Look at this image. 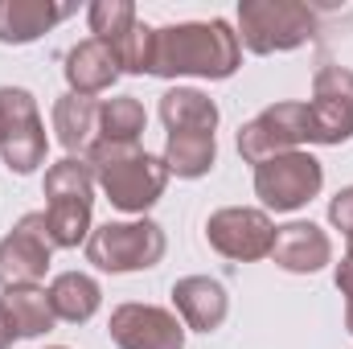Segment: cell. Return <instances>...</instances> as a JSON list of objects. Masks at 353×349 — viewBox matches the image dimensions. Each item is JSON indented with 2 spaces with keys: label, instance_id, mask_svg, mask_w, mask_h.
Segmentation results:
<instances>
[{
  "label": "cell",
  "instance_id": "cell-29",
  "mask_svg": "<svg viewBox=\"0 0 353 349\" xmlns=\"http://www.w3.org/2000/svg\"><path fill=\"white\" fill-rule=\"evenodd\" d=\"M345 329L353 333V292L345 296Z\"/></svg>",
  "mask_w": 353,
  "mask_h": 349
},
{
  "label": "cell",
  "instance_id": "cell-2",
  "mask_svg": "<svg viewBox=\"0 0 353 349\" xmlns=\"http://www.w3.org/2000/svg\"><path fill=\"white\" fill-rule=\"evenodd\" d=\"M90 165V173L99 181V189L107 193V201L123 214H148L161 197H165V185H169V169L161 157L144 152L140 144H128V140H99L87 148L83 157Z\"/></svg>",
  "mask_w": 353,
  "mask_h": 349
},
{
  "label": "cell",
  "instance_id": "cell-5",
  "mask_svg": "<svg viewBox=\"0 0 353 349\" xmlns=\"http://www.w3.org/2000/svg\"><path fill=\"white\" fill-rule=\"evenodd\" d=\"M300 144H312V119L308 103H271L255 119L239 128V157L247 165H263L271 157L296 152Z\"/></svg>",
  "mask_w": 353,
  "mask_h": 349
},
{
  "label": "cell",
  "instance_id": "cell-31",
  "mask_svg": "<svg viewBox=\"0 0 353 349\" xmlns=\"http://www.w3.org/2000/svg\"><path fill=\"white\" fill-rule=\"evenodd\" d=\"M46 349H66V346H46Z\"/></svg>",
  "mask_w": 353,
  "mask_h": 349
},
{
  "label": "cell",
  "instance_id": "cell-8",
  "mask_svg": "<svg viewBox=\"0 0 353 349\" xmlns=\"http://www.w3.org/2000/svg\"><path fill=\"white\" fill-rule=\"evenodd\" d=\"M50 263L54 243L46 230V214L33 210L0 239V288H41Z\"/></svg>",
  "mask_w": 353,
  "mask_h": 349
},
{
  "label": "cell",
  "instance_id": "cell-12",
  "mask_svg": "<svg viewBox=\"0 0 353 349\" xmlns=\"http://www.w3.org/2000/svg\"><path fill=\"white\" fill-rule=\"evenodd\" d=\"M173 312L181 317L185 329L214 333L230 317V296H226L222 279H214V275H181L173 283Z\"/></svg>",
  "mask_w": 353,
  "mask_h": 349
},
{
  "label": "cell",
  "instance_id": "cell-30",
  "mask_svg": "<svg viewBox=\"0 0 353 349\" xmlns=\"http://www.w3.org/2000/svg\"><path fill=\"white\" fill-rule=\"evenodd\" d=\"M345 255H350V259H353V235H350V247H345Z\"/></svg>",
  "mask_w": 353,
  "mask_h": 349
},
{
  "label": "cell",
  "instance_id": "cell-10",
  "mask_svg": "<svg viewBox=\"0 0 353 349\" xmlns=\"http://www.w3.org/2000/svg\"><path fill=\"white\" fill-rule=\"evenodd\" d=\"M107 333L119 349H185V325L173 308L128 300L111 308Z\"/></svg>",
  "mask_w": 353,
  "mask_h": 349
},
{
  "label": "cell",
  "instance_id": "cell-23",
  "mask_svg": "<svg viewBox=\"0 0 353 349\" xmlns=\"http://www.w3.org/2000/svg\"><path fill=\"white\" fill-rule=\"evenodd\" d=\"M90 210L94 206H79V201H54V206H46L41 214H46V230H50V243H54V251L62 247V251H70V247H87L90 239Z\"/></svg>",
  "mask_w": 353,
  "mask_h": 349
},
{
  "label": "cell",
  "instance_id": "cell-25",
  "mask_svg": "<svg viewBox=\"0 0 353 349\" xmlns=\"http://www.w3.org/2000/svg\"><path fill=\"white\" fill-rule=\"evenodd\" d=\"M152 37H157V29L144 25V21H136L119 41H111L119 74H148L152 70Z\"/></svg>",
  "mask_w": 353,
  "mask_h": 349
},
{
  "label": "cell",
  "instance_id": "cell-17",
  "mask_svg": "<svg viewBox=\"0 0 353 349\" xmlns=\"http://www.w3.org/2000/svg\"><path fill=\"white\" fill-rule=\"evenodd\" d=\"M161 161H165L169 177L197 181L218 165V140H214V132H169Z\"/></svg>",
  "mask_w": 353,
  "mask_h": 349
},
{
  "label": "cell",
  "instance_id": "cell-15",
  "mask_svg": "<svg viewBox=\"0 0 353 349\" xmlns=\"http://www.w3.org/2000/svg\"><path fill=\"white\" fill-rule=\"evenodd\" d=\"M46 292H50L54 317L66 321V325H87L103 304V288L87 271H62V275H54V283Z\"/></svg>",
  "mask_w": 353,
  "mask_h": 349
},
{
  "label": "cell",
  "instance_id": "cell-24",
  "mask_svg": "<svg viewBox=\"0 0 353 349\" xmlns=\"http://www.w3.org/2000/svg\"><path fill=\"white\" fill-rule=\"evenodd\" d=\"M136 21H140V17H136V4H132V0H94V4L87 8L90 37L103 41V46L119 41Z\"/></svg>",
  "mask_w": 353,
  "mask_h": 349
},
{
  "label": "cell",
  "instance_id": "cell-9",
  "mask_svg": "<svg viewBox=\"0 0 353 349\" xmlns=\"http://www.w3.org/2000/svg\"><path fill=\"white\" fill-rule=\"evenodd\" d=\"M308 119H312V144L337 148V144L353 140V70H345V66L316 70Z\"/></svg>",
  "mask_w": 353,
  "mask_h": 349
},
{
  "label": "cell",
  "instance_id": "cell-16",
  "mask_svg": "<svg viewBox=\"0 0 353 349\" xmlns=\"http://www.w3.org/2000/svg\"><path fill=\"white\" fill-rule=\"evenodd\" d=\"M222 119L218 103L197 87H169L161 94V123L169 132H214Z\"/></svg>",
  "mask_w": 353,
  "mask_h": 349
},
{
  "label": "cell",
  "instance_id": "cell-21",
  "mask_svg": "<svg viewBox=\"0 0 353 349\" xmlns=\"http://www.w3.org/2000/svg\"><path fill=\"white\" fill-rule=\"evenodd\" d=\"M148 128V111L136 94H111L99 103V140H128L140 144Z\"/></svg>",
  "mask_w": 353,
  "mask_h": 349
},
{
  "label": "cell",
  "instance_id": "cell-26",
  "mask_svg": "<svg viewBox=\"0 0 353 349\" xmlns=\"http://www.w3.org/2000/svg\"><path fill=\"white\" fill-rule=\"evenodd\" d=\"M41 111H37V99H33V90L25 87H0V148L8 144V136L17 132V128H25L29 119H37Z\"/></svg>",
  "mask_w": 353,
  "mask_h": 349
},
{
  "label": "cell",
  "instance_id": "cell-27",
  "mask_svg": "<svg viewBox=\"0 0 353 349\" xmlns=\"http://www.w3.org/2000/svg\"><path fill=\"white\" fill-rule=\"evenodd\" d=\"M329 222H333V230H341L345 239L353 235V185L337 189V193L329 197Z\"/></svg>",
  "mask_w": 353,
  "mask_h": 349
},
{
  "label": "cell",
  "instance_id": "cell-6",
  "mask_svg": "<svg viewBox=\"0 0 353 349\" xmlns=\"http://www.w3.org/2000/svg\"><path fill=\"white\" fill-rule=\"evenodd\" d=\"M321 189H325V165L304 148L255 165V197L263 201V210L292 214V210L308 206Z\"/></svg>",
  "mask_w": 353,
  "mask_h": 349
},
{
  "label": "cell",
  "instance_id": "cell-19",
  "mask_svg": "<svg viewBox=\"0 0 353 349\" xmlns=\"http://www.w3.org/2000/svg\"><path fill=\"white\" fill-rule=\"evenodd\" d=\"M0 308L8 312L17 337H41V333H50V329L58 325L46 288H4Z\"/></svg>",
  "mask_w": 353,
  "mask_h": 349
},
{
  "label": "cell",
  "instance_id": "cell-4",
  "mask_svg": "<svg viewBox=\"0 0 353 349\" xmlns=\"http://www.w3.org/2000/svg\"><path fill=\"white\" fill-rule=\"evenodd\" d=\"M169 239L152 218H128V222H103L87 239V263L107 275H132L148 271L165 259Z\"/></svg>",
  "mask_w": 353,
  "mask_h": 349
},
{
  "label": "cell",
  "instance_id": "cell-3",
  "mask_svg": "<svg viewBox=\"0 0 353 349\" xmlns=\"http://www.w3.org/2000/svg\"><path fill=\"white\" fill-rule=\"evenodd\" d=\"M239 46L251 54H288L316 37V12L300 0H239Z\"/></svg>",
  "mask_w": 353,
  "mask_h": 349
},
{
  "label": "cell",
  "instance_id": "cell-11",
  "mask_svg": "<svg viewBox=\"0 0 353 349\" xmlns=\"http://www.w3.org/2000/svg\"><path fill=\"white\" fill-rule=\"evenodd\" d=\"M267 259L279 271H288V275H316V271H325L333 263V239L316 222L296 218V222L275 226V243H271Z\"/></svg>",
  "mask_w": 353,
  "mask_h": 349
},
{
  "label": "cell",
  "instance_id": "cell-7",
  "mask_svg": "<svg viewBox=\"0 0 353 349\" xmlns=\"http://www.w3.org/2000/svg\"><path fill=\"white\" fill-rule=\"evenodd\" d=\"M205 239L222 259L234 263H255L271 255L275 243V222L259 206H222L205 222Z\"/></svg>",
  "mask_w": 353,
  "mask_h": 349
},
{
  "label": "cell",
  "instance_id": "cell-14",
  "mask_svg": "<svg viewBox=\"0 0 353 349\" xmlns=\"http://www.w3.org/2000/svg\"><path fill=\"white\" fill-rule=\"evenodd\" d=\"M62 74H66L70 94L94 99V94H103V90H111L115 83H119V62H115L111 46H103V41L87 37V41H79V46L66 50V66H62Z\"/></svg>",
  "mask_w": 353,
  "mask_h": 349
},
{
  "label": "cell",
  "instance_id": "cell-20",
  "mask_svg": "<svg viewBox=\"0 0 353 349\" xmlns=\"http://www.w3.org/2000/svg\"><path fill=\"white\" fill-rule=\"evenodd\" d=\"M94 189H99V181L83 157H62L58 165L46 169V206H54V201L94 206Z\"/></svg>",
  "mask_w": 353,
  "mask_h": 349
},
{
  "label": "cell",
  "instance_id": "cell-1",
  "mask_svg": "<svg viewBox=\"0 0 353 349\" xmlns=\"http://www.w3.org/2000/svg\"><path fill=\"white\" fill-rule=\"evenodd\" d=\"M243 66V46L239 33L226 17L210 21H176L157 29L152 37V70L157 79H234Z\"/></svg>",
  "mask_w": 353,
  "mask_h": 349
},
{
  "label": "cell",
  "instance_id": "cell-13",
  "mask_svg": "<svg viewBox=\"0 0 353 349\" xmlns=\"http://www.w3.org/2000/svg\"><path fill=\"white\" fill-rule=\"evenodd\" d=\"M70 12L74 4L58 0H0V46H33Z\"/></svg>",
  "mask_w": 353,
  "mask_h": 349
},
{
  "label": "cell",
  "instance_id": "cell-18",
  "mask_svg": "<svg viewBox=\"0 0 353 349\" xmlns=\"http://www.w3.org/2000/svg\"><path fill=\"white\" fill-rule=\"evenodd\" d=\"M50 119H54L58 144H62L70 157H79V152H87L90 144H94V132H99V103L66 90L62 99H54Z\"/></svg>",
  "mask_w": 353,
  "mask_h": 349
},
{
  "label": "cell",
  "instance_id": "cell-28",
  "mask_svg": "<svg viewBox=\"0 0 353 349\" xmlns=\"http://www.w3.org/2000/svg\"><path fill=\"white\" fill-rule=\"evenodd\" d=\"M17 341H21V337H17V329H12V321H8V312L0 308V349H12Z\"/></svg>",
  "mask_w": 353,
  "mask_h": 349
},
{
  "label": "cell",
  "instance_id": "cell-22",
  "mask_svg": "<svg viewBox=\"0 0 353 349\" xmlns=\"http://www.w3.org/2000/svg\"><path fill=\"white\" fill-rule=\"evenodd\" d=\"M46 152H50V136H46V119L37 115V119H29L25 128H17L8 136V144L0 148V161H4L8 173L29 177L46 165Z\"/></svg>",
  "mask_w": 353,
  "mask_h": 349
}]
</instances>
